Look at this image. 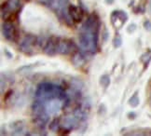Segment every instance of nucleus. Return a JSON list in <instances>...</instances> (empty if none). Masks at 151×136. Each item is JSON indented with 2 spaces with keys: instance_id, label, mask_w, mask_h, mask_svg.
I'll return each mask as SVG.
<instances>
[{
  "instance_id": "f257e3e1",
  "label": "nucleus",
  "mask_w": 151,
  "mask_h": 136,
  "mask_svg": "<svg viewBox=\"0 0 151 136\" xmlns=\"http://www.w3.org/2000/svg\"><path fill=\"white\" fill-rule=\"evenodd\" d=\"M36 98L41 101H47V100L60 98L63 100H70L69 96L66 94L65 90L61 87L50 82H43L37 86V89L35 92Z\"/></svg>"
},
{
  "instance_id": "f03ea898",
  "label": "nucleus",
  "mask_w": 151,
  "mask_h": 136,
  "mask_svg": "<svg viewBox=\"0 0 151 136\" xmlns=\"http://www.w3.org/2000/svg\"><path fill=\"white\" fill-rule=\"evenodd\" d=\"M98 34L91 31L81 30L78 35V42L81 50L84 52L93 54L97 50Z\"/></svg>"
},
{
  "instance_id": "7ed1b4c3",
  "label": "nucleus",
  "mask_w": 151,
  "mask_h": 136,
  "mask_svg": "<svg viewBox=\"0 0 151 136\" xmlns=\"http://www.w3.org/2000/svg\"><path fill=\"white\" fill-rule=\"evenodd\" d=\"M22 4L20 0H9L1 7V17L4 21H9L12 15L21 9Z\"/></svg>"
},
{
  "instance_id": "20e7f679",
  "label": "nucleus",
  "mask_w": 151,
  "mask_h": 136,
  "mask_svg": "<svg viewBox=\"0 0 151 136\" xmlns=\"http://www.w3.org/2000/svg\"><path fill=\"white\" fill-rule=\"evenodd\" d=\"M2 35L9 42H17L18 41V31L14 23L10 21H5L2 23Z\"/></svg>"
},
{
  "instance_id": "39448f33",
  "label": "nucleus",
  "mask_w": 151,
  "mask_h": 136,
  "mask_svg": "<svg viewBox=\"0 0 151 136\" xmlns=\"http://www.w3.org/2000/svg\"><path fill=\"white\" fill-rule=\"evenodd\" d=\"M37 37L34 35H26L25 37L22 38V42L20 44V51L24 53L26 55H33L34 50L33 47L37 43Z\"/></svg>"
},
{
  "instance_id": "423d86ee",
  "label": "nucleus",
  "mask_w": 151,
  "mask_h": 136,
  "mask_svg": "<svg viewBox=\"0 0 151 136\" xmlns=\"http://www.w3.org/2000/svg\"><path fill=\"white\" fill-rule=\"evenodd\" d=\"M78 51V47L75 44L74 41L70 39H59L58 43V53L61 55H69L74 54Z\"/></svg>"
},
{
  "instance_id": "0eeeda50",
  "label": "nucleus",
  "mask_w": 151,
  "mask_h": 136,
  "mask_svg": "<svg viewBox=\"0 0 151 136\" xmlns=\"http://www.w3.org/2000/svg\"><path fill=\"white\" fill-rule=\"evenodd\" d=\"M99 28H100V22H99V17L96 13H92L91 14L87 20L84 22L81 27V30H86V31H91L93 33L99 32Z\"/></svg>"
},
{
  "instance_id": "6e6552de",
  "label": "nucleus",
  "mask_w": 151,
  "mask_h": 136,
  "mask_svg": "<svg viewBox=\"0 0 151 136\" xmlns=\"http://www.w3.org/2000/svg\"><path fill=\"white\" fill-rule=\"evenodd\" d=\"M111 23L115 28H120L128 21L129 17L128 14L123 10H114L110 16Z\"/></svg>"
},
{
  "instance_id": "1a4fd4ad",
  "label": "nucleus",
  "mask_w": 151,
  "mask_h": 136,
  "mask_svg": "<svg viewBox=\"0 0 151 136\" xmlns=\"http://www.w3.org/2000/svg\"><path fill=\"white\" fill-rule=\"evenodd\" d=\"M59 37H50L47 42H46L43 52L48 56H54L58 53V43H59Z\"/></svg>"
},
{
  "instance_id": "9d476101",
  "label": "nucleus",
  "mask_w": 151,
  "mask_h": 136,
  "mask_svg": "<svg viewBox=\"0 0 151 136\" xmlns=\"http://www.w3.org/2000/svg\"><path fill=\"white\" fill-rule=\"evenodd\" d=\"M79 122H80V120L75 115L68 116V117H65V119H63V127L66 132H69L73 131V130L78 129V127L79 126Z\"/></svg>"
},
{
  "instance_id": "9b49d317",
  "label": "nucleus",
  "mask_w": 151,
  "mask_h": 136,
  "mask_svg": "<svg viewBox=\"0 0 151 136\" xmlns=\"http://www.w3.org/2000/svg\"><path fill=\"white\" fill-rule=\"evenodd\" d=\"M68 11H69V14H70L74 22H80L83 20L84 12H83V9L80 7L70 4L68 7Z\"/></svg>"
},
{
  "instance_id": "f8f14e48",
  "label": "nucleus",
  "mask_w": 151,
  "mask_h": 136,
  "mask_svg": "<svg viewBox=\"0 0 151 136\" xmlns=\"http://www.w3.org/2000/svg\"><path fill=\"white\" fill-rule=\"evenodd\" d=\"M85 61H86L85 55L81 52L77 51V52H75L72 56V63L75 66H78V67L82 66L85 63Z\"/></svg>"
},
{
  "instance_id": "ddd939ff",
  "label": "nucleus",
  "mask_w": 151,
  "mask_h": 136,
  "mask_svg": "<svg viewBox=\"0 0 151 136\" xmlns=\"http://www.w3.org/2000/svg\"><path fill=\"white\" fill-rule=\"evenodd\" d=\"M60 3L61 0H43L42 4L46 6L48 9L53 10L55 13H57L60 9Z\"/></svg>"
},
{
  "instance_id": "4468645a",
  "label": "nucleus",
  "mask_w": 151,
  "mask_h": 136,
  "mask_svg": "<svg viewBox=\"0 0 151 136\" xmlns=\"http://www.w3.org/2000/svg\"><path fill=\"white\" fill-rule=\"evenodd\" d=\"M50 131L52 132H59L61 131V123H60V119L59 117H55L54 119H52L49 125Z\"/></svg>"
},
{
  "instance_id": "2eb2a0df",
  "label": "nucleus",
  "mask_w": 151,
  "mask_h": 136,
  "mask_svg": "<svg viewBox=\"0 0 151 136\" xmlns=\"http://www.w3.org/2000/svg\"><path fill=\"white\" fill-rule=\"evenodd\" d=\"M10 128L13 129L15 132L13 134H22V132L24 131V124L22 121H16L10 125Z\"/></svg>"
},
{
  "instance_id": "dca6fc26",
  "label": "nucleus",
  "mask_w": 151,
  "mask_h": 136,
  "mask_svg": "<svg viewBox=\"0 0 151 136\" xmlns=\"http://www.w3.org/2000/svg\"><path fill=\"white\" fill-rule=\"evenodd\" d=\"M140 61L145 64V67H147L148 65V63H150L151 61V50H147L144 53V54L141 56L140 58Z\"/></svg>"
},
{
  "instance_id": "f3484780",
  "label": "nucleus",
  "mask_w": 151,
  "mask_h": 136,
  "mask_svg": "<svg viewBox=\"0 0 151 136\" xmlns=\"http://www.w3.org/2000/svg\"><path fill=\"white\" fill-rule=\"evenodd\" d=\"M129 104L132 106V108H135L137 107V106L139 105V104H140V99H139L138 95H137V92H135L133 95L129 99Z\"/></svg>"
},
{
  "instance_id": "a211bd4d",
  "label": "nucleus",
  "mask_w": 151,
  "mask_h": 136,
  "mask_svg": "<svg viewBox=\"0 0 151 136\" xmlns=\"http://www.w3.org/2000/svg\"><path fill=\"white\" fill-rule=\"evenodd\" d=\"M110 82H111V80H110V76L108 75H103L100 79H99V83L102 87L104 88H107L109 85H110Z\"/></svg>"
},
{
  "instance_id": "6ab92c4d",
  "label": "nucleus",
  "mask_w": 151,
  "mask_h": 136,
  "mask_svg": "<svg viewBox=\"0 0 151 136\" xmlns=\"http://www.w3.org/2000/svg\"><path fill=\"white\" fill-rule=\"evenodd\" d=\"M121 45H122V39H121V37L119 35H117L113 38V46H114L115 49H119L121 47Z\"/></svg>"
},
{
  "instance_id": "aec40b11",
  "label": "nucleus",
  "mask_w": 151,
  "mask_h": 136,
  "mask_svg": "<svg viewBox=\"0 0 151 136\" xmlns=\"http://www.w3.org/2000/svg\"><path fill=\"white\" fill-rule=\"evenodd\" d=\"M106 113V106L104 105V104L99 105V108H98V114L100 116H104Z\"/></svg>"
},
{
  "instance_id": "412c9836",
  "label": "nucleus",
  "mask_w": 151,
  "mask_h": 136,
  "mask_svg": "<svg viewBox=\"0 0 151 136\" xmlns=\"http://www.w3.org/2000/svg\"><path fill=\"white\" fill-rule=\"evenodd\" d=\"M135 30H136V24H134V23H132V24H130L127 27V32L130 34L133 33Z\"/></svg>"
},
{
  "instance_id": "4be33fe9",
  "label": "nucleus",
  "mask_w": 151,
  "mask_h": 136,
  "mask_svg": "<svg viewBox=\"0 0 151 136\" xmlns=\"http://www.w3.org/2000/svg\"><path fill=\"white\" fill-rule=\"evenodd\" d=\"M144 28L146 29L147 31L148 32H151V22L147 20L146 22H144Z\"/></svg>"
},
{
  "instance_id": "5701e85b",
  "label": "nucleus",
  "mask_w": 151,
  "mask_h": 136,
  "mask_svg": "<svg viewBox=\"0 0 151 136\" xmlns=\"http://www.w3.org/2000/svg\"><path fill=\"white\" fill-rule=\"evenodd\" d=\"M127 117H128V119H134L136 117V114L134 113V112H129L128 115H127Z\"/></svg>"
},
{
  "instance_id": "b1692460",
  "label": "nucleus",
  "mask_w": 151,
  "mask_h": 136,
  "mask_svg": "<svg viewBox=\"0 0 151 136\" xmlns=\"http://www.w3.org/2000/svg\"><path fill=\"white\" fill-rule=\"evenodd\" d=\"M5 54L8 56V58H12V54H11V53L7 50H5Z\"/></svg>"
},
{
  "instance_id": "393cba45",
  "label": "nucleus",
  "mask_w": 151,
  "mask_h": 136,
  "mask_svg": "<svg viewBox=\"0 0 151 136\" xmlns=\"http://www.w3.org/2000/svg\"><path fill=\"white\" fill-rule=\"evenodd\" d=\"M115 0H104V2H106V4L107 5H112L114 3Z\"/></svg>"
},
{
  "instance_id": "a878e982",
  "label": "nucleus",
  "mask_w": 151,
  "mask_h": 136,
  "mask_svg": "<svg viewBox=\"0 0 151 136\" xmlns=\"http://www.w3.org/2000/svg\"><path fill=\"white\" fill-rule=\"evenodd\" d=\"M25 1H29V0H25Z\"/></svg>"
}]
</instances>
